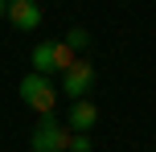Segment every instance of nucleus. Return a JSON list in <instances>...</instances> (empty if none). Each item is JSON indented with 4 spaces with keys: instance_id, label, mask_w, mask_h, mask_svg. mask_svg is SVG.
Masks as SVG:
<instances>
[{
    "instance_id": "1",
    "label": "nucleus",
    "mask_w": 156,
    "mask_h": 152,
    "mask_svg": "<svg viewBox=\"0 0 156 152\" xmlns=\"http://www.w3.org/2000/svg\"><path fill=\"white\" fill-rule=\"evenodd\" d=\"M16 90H21V99L33 107V111L54 115V107H58V90H54V82H49L45 74H25Z\"/></svg>"
},
{
    "instance_id": "2",
    "label": "nucleus",
    "mask_w": 156,
    "mask_h": 152,
    "mask_svg": "<svg viewBox=\"0 0 156 152\" xmlns=\"http://www.w3.org/2000/svg\"><path fill=\"white\" fill-rule=\"evenodd\" d=\"M33 152H70V132L54 119V115H41L37 132H33Z\"/></svg>"
},
{
    "instance_id": "3",
    "label": "nucleus",
    "mask_w": 156,
    "mask_h": 152,
    "mask_svg": "<svg viewBox=\"0 0 156 152\" xmlns=\"http://www.w3.org/2000/svg\"><path fill=\"white\" fill-rule=\"evenodd\" d=\"M90 87H94V66H90V62H74L70 70L62 74V90L74 99V103H78V99H82Z\"/></svg>"
},
{
    "instance_id": "4",
    "label": "nucleus",
    "mask_w": 156,
    "mask_h": 152,
    "mask_svg": "<svg viewBox=\"0 0 156 152\" xmlns=\"http://www.w3.org/2000/svg\"><path fill=\"white\" fill-rule=\"evenodd\" d=\"M8 21H12L16 29H37L41 25V4L37 0H12V4H8Z\"/></svg>"
},
{
    "instance_id": "5",
    "label": "nucleus",
    "mask_w": 156,
    "mask_h": 152,
    "mask_svg": "<svg viewBox=\"0 0 156 152\" xmlns=\"http://www.w3.org/2000/svg\"><path fill=\"white\" fill-rule=\"evenodd\" d=\"M33 74H62V62H58V41H41L33 49Z\"/></svg>"
},
{
    "instance_id": "6",
    "label": "nucleus",
    "mask_w": 156,
    "mask_h": 152,
    "mask_svg": "<svg viewBox=\"0 0 156 152\" xmlns=\"http://www.w3.org/2000/svg\"><path fill=\"white\" fill-rule=\"evenodd\" d=\"M94 119H99V111H94V103H86V99H78L70 107V132H90Z\"/></svg>"
},
{
    "instance_id": "7",
    "label": "nucleus",
    "mask_w": 156,
    "mask_h": 152,
    "mask_svg": "<svg viewBox=\"0 0 156 152\" xmlns=\"http://www.w3.org/2000/svg\"><path fill=\"white\" fill-rule=\"evenodd\" d=\"M66 45L78 54V49H86V45H90V33H86V29H70V33H66Z\"/></svg>"
},
{
    "instance_id": "8",
    "label": "nucleus",
    "mask_w": 156,
    "mask_h": 152,
    "mask_svg": "<svg viewBox=\"0 0 156 152\" xmlns=\"http://www.w3.org/2000/svg\"><path fill=\"white\" fill-rule=\"evenodd\" d=\"M70 152H90V132H70Z\"/></svg>"
},
{
    "instance_id": "9",
    "label": "nucleus",
    "mask_w": 156,
    "mask_h": 152,
    "mask_svg": "<svg viewBox=\"0 0 156 152\" xmlns=\"http://www.w3.org/2000/svg\"><path fill=\"white\" fill-rule=\"evenodd\" d=\"M0 16H8V0H0Z\"/></svg>"
}]
</instances>
